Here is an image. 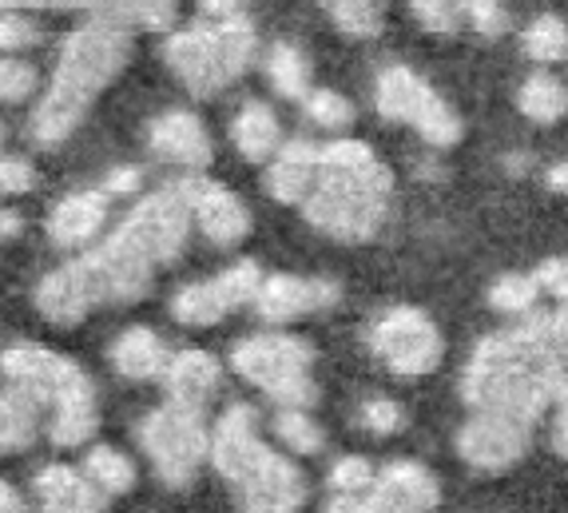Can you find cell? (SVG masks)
<instances>
[{
    "instance_id": "obj_1",
    "label": "cell",
    "mask_w": 568,
    "mask_h": 513,
    "mask_svg": "<svg viewBox=\"0 0 568 513\" xmlns=\"http://www.w3.org/2000/svg\"><path fill=\"white\" fill-rule=\"evenodd\" d=\"M191 239L187 180L152 191L123 215L100 248L48 271L32 291V303L52 326H80L95 306L135 303L148 295L155 271L171 266Z\"/></svg>"
},
{
    "instance_id": "obj_2",
    "label": "cell",
    "mask_w": 568,
    "mask_h": 513,
    "mask_svg": "<svg viewBox=\"0 0 568 513\" xmlns=\"http://www.w3.org/2000/svg\"><path fill=\"white\" fill-rule=\"evenodd\" d=\"M565 354L552 346L545 314H529L521 326L477 342L465 366L462 394L474 410L509 414L517 422H537L565 382Z\"/></svg>"
},
{
    "instance_id": "obj_3",
    "label": "cell",
    "mask_w": 568,
    "mask_h": 513,
    "mask_svg": "<svg viewBox=\"0 0 568 513\" xmlns=\"http://www.w3.org/2000/svg\"><path fill=\"white\" fill-rule=\"evenodd\" d=\"M128 57H132V29H123L108 17H95L77 32H68L52 80L32 112V140L40 148H57L68 135H77L92 104L123 72Z\"/></svg>"
},
{
    "instance_id": "obj_4",
    "label": "cell",
    "mask_w": 568,
    "mask_h": 513,
    "mask_svg": "<svg viewBox=\"0 0 568 513\" xmlns=\"http://www.w3.org/2000/svg\"><path fill=\"white\" fill-rule=\"evenodd\" d=\"M394 195V175L362 140L318 148V175L306 191L303 215L314 231L342 243H366L382 231Z\"/></svg>"
},
{
    "instance_id": "obj_5",
    "label": "cell",
    "mask_w": 568,
    "mask_h": 513,
    "mask_svg": "<svg viewBox=\"0 0 568 513\" xmlns=\"http://www.w3.org/2000/svg\"><path fill=\"white\" fill-rule=\"evenodd\" d=\"M0 379L4 386H17L37 402L52 446H88V437H95L100 430V399L80 362L37 342H17L9 351H0Z\"/></svg>"
},
{
    "instance_id": "obj_6",
    "label": "cell",
    "mask_w": 568,
    "mask_h": 513,
    "mask_svg": "<svg viewBox=\"0 0 568 513\" xmlns=\"http://www.w3.org/2000/svg\"><path fill=\"white\" fill-rule=\"evenodd\" d=\"M211 462L223 482L235 490L243 510L291 513L306 502V477L291 457L275 454L258 437V419L251 406H227V414L211 430Z\"/></svg>"
},
{
    "instance_id": "obj_7",
    "label": "cell",
    "mask_w": 568,
    "mask_h": 513,
    "mask_svg": "<svg viewBox=\"0 0 568 513\" xmlns=\"http://www.w3.org/2000/svg\"><path fill=\"white\" fill-rule=\"evenodd\" d=\"M258 57V37L251 20H211L195 29L171 32L163 44V60L195 95H215L235 84Z\"/></svg>"
},
{
    "instance_id": "obj_8",
    "label": "cell",
    "mask_w": 568,
    "mask_h": 513,
    "mask_svg": "<svg viewBox=\"0 0 568 513\" xmlns=\"http://www.w3.org/2000/svg\"><path fill=\"white\" fill-rule=\"evenodd\" d=\"M231 366L243 382L258 386L278 406H306L318 402V382H314V346L291 334H258L243 339L231 354Z\"/></svg>"
},
{
    "instance_id": "obj_9",
    "label": "cell",
    "mask_w": 568,
    "mask_h": 513,
    "mask_svg": "<svg viewBox=\"0 0 568 513\" xmlns=\"http://www.w3.org/2000/svg\"><path fill=\"white\" fill-rule=\"evenodd\" d=\"M140 446L168 490H187L200 474L203 457L211 454V430L203 422V410L183 402L152 410L140 422Z\"/></svg>"
},
{
    "instance_id": "obj_10",
    "label": "cell",
    "mask_w": 568,
    "mask_h": 513,
    "mask_svg": "<svg viewBox=\"0 0 568 513\" xmlns=\"http://www.w3.org/2000/svg\"><path fill=\"white\" fill-rule=\"evenodd\" d=\"M374 104H378V112L386 120L417 128V135L434 143V148H449V143L462 140L457 112L417 72H409L406 64L382 68L378 84H374Z\"/></svg>"
},
{
    "instance_id": "obj_11",
    "label": "cell",
    "mask_w": 568,
    "mask_h": 513,
    "mask_svg": "<svg viewBox=\"0 0 568 513\" xmlns=\"http://www.w3.org/2000/svg\"><path fill=\"white\" fill-rule=\"evenodd\" d=\"M369 351L394 379H426L442 362V331L426 311L394 306L369 331Z\"/></svg>"
},
{
    "instance_id": "obj_12",
    "label": "cell",
    "mask_w": 568,
    "mask_h": 513,
    "mask_svg": "<svg viewBox=\"0 0 568 513\" xmlns=\"http://www.w3.org/2000/svg\"><path fill=\"white\" fill-rule=\"evenodd\" d=\"M263 271L258 263L243 259V263L227 266L223 275L207 279V283H187L171 295V319L180 326H215L223 314L239 311L255 299Z\"/></svg>"
},
{
    "instance_id": "obj_13",
    "label": "cell",
    "mask_w": 568,
    "mask_h": 513,
    "mask_svg": "<svg viewBox=\"0 0 568 513\" xmlns=\"http://www.w3.org/2000/svg\"><path fill=\"white\" fill-rule=\"evenodd\" d=\"M529 422H517L509 414H493V410H474V419L457 430V454L465 466L497 474V470L517 466L529 450Z\"/></svg>"
},
{
    "instance_id": "obj_14",
    "label": "cell",
    "mask_w": 568,
    "mask_h": 513,
    "mask_svg": "<svg viewBox=\"0 0 568 513\" xmlns=\"http://www.w3.org/2000/svg\"><path fill=\"white\" fill-rule=\"evenodd\" d=\"M342 299V286L334 279H303V275H266L258 283L251 306L266 323H294L314 311H331Z\"/></svg>"
},
{
    "instance_id": "obj_15",
    "label": "cell",
    "mask_w": 568,
    "mask_h": 513,
    "mask_svg": "<svg viewBox=\"0 0 568 513\" xmlns=\"http://www.w3.org/2000/svg\"><path fill=\"white\" fill-rule=\"evenodd\" d=\"M437 502H442V485H437V477L426 466H417V462H389L386 470L374 474V485H369V494L362 497L358 510L417 513L437 510Z\"/></svg>"
},
{
    "instance_id": "obj_16",
    "label": "cell",
    "mask_w": 568,
    "mask_h": 513,
    "mask_svg": "<svg viewBox=\"0 0 568 513\" xmlns=\"http://www.w3.org/2000/svg\"><path fill=\"white\" fill-rule=\"evenodd\" d=\"M191 195V223L211 239L215 248H235L251 235V211L235 191L219 188L211 180H187Z\"/></svg>"
},
{
    "instance_id": "obj_17",
    "label": "cell",
    "mask_w": 568,
    "mask_h": 513,
    "mask_svg": "<svg viewBox=\"0 0 568 513\" xmlns=\"http://www.w3.org/2000/svg\"><path fill=\"white\" fill-rule=\"evenodd\" d=\"M108 223V191H72L48 215V239L64 251L92 248Z\"/></svg>"
},
{
    "instance_id": "obj_18",
    "label": "cell",
    "mask_w": 568,
    "mask_h": 513,
    "mask_svg": "<svg viewBox=\"0 0 568 513\" xmlns=\"http://www.w3.org/2000/svg\"><path fill=\"white\" fill-rule=\"evenodd\" d=\"M148 148L171 168H207L211 163V135L200 115L168 112L148 132Z\"/></svg>"
},
{
    "instance_id": "obj_19",
    "label": "cell",
    "mask_w": 568,
    "mask_h": 513,
    "mask_svg": "<svg viewBox=\"0 0 568 513\" xmlns=\"http://www.w3.org/2000/svg\"><path fill=\"white\" fill-rule=\"evenodd\" d=\"M40 505L52 513H100L108 510V494L80 466H44L32 482Z\"/></svg>"
},
{
    "instance_id": "obj_20",
    "label": "cell",
    "mask_w": 568,
    "mask_h": 513,
    "mask_svg": "<svg viewBox=\"0 0 568 513\" xmlns=\"http://www.w3.org/2000/svg\"><path fill=\"white\" fill-rule=\"evenodd\" d=\"M163 382H168L171 402L203 410L215 399L219 382H223V366H219V359L207 351H180V354H171L168 366H163Z\"/></svg>"
},
{
    "instance_id": "obj_21",
    "label": "cell",
    "mask_w": 568,
    "mask_h": 513,
    "mask_svg": "<svg viewBox=\"0 0 568 513\" xmlns=\"http://www.w3.org/2000/svg\"><path fill=\"white\" fill-rule=\"evenodd\" d=\"M314 175H318V148L311 140L278 143V152L271 155V171H266V191L278 203H303L306 191L314 188Z\"/></svg>"
},
{
    "instance_id": "obj_22",
    "label": "cell",
    "mask_w": 568,
    "mask_h": 513,
    "mask_svg": "<svg viewBox=\"0 0 568 513\" xmlns=\"http://www.w3.org/2000/svg\"><path fill=\"white\" fill-rule=\"evenodd\" d=\"M168 346L152 326H128L120 339L112 342V366L128 382H155L163 379L168 366Z\"/></svg>"
},
{
    "instance_id": "obj_23",
    "label": "cell",
    "mask_w": 568,
    "mask_h": 513,
    "mask_svg": "<svg viewBox=\"0 0 568 513\" xmlns=\"http://www.w3.org/2000/svg\"><path fill=\"white\" fill-rule=\"evenodd\" d=\"M231 140H235L239 155L246 163H266L278 152V143H283V124H278L275 108L263 104V100L243 104L235 115V124H231Z\"/></svg>"
},
{
    "instance_id": "obj_24",
    "label": "cell",
    "mask_w": 568,
    "mask_h": 513,
    "mask_svg": "<svg viewBox=\"0 0 568 513\" xmlns=\"http://www.w3.org/2000/svg\"><path fill=\"white\" fill-rule=\"evenodd\" d=\"M40 422H44V414L29 394H20L17 386L0 390V454L29 450L37 442Z\"/></svg>"
},
{
    "instance_id": "obj_25",
    "label": "cell",
    "mask_w": 568,
    "mask_h": 513,
    "mask_svg": "<svg viewBox=\"0 0 568 513\" xmlns=\"http://www.w3.org/2000/svg\"><path fill=\"white\" fill-rule=\"evenodd\" d=\"M517 108L529 115L532 124H560L568 115V88L565 80L549 77V72H537L521 84L517 92Z\"/></svg>"
},
{
    "instance_id": "obj_26",
    "label": "cell",
    "mask_w": 568,
    "mask_h": 513,
    "mask_svg": "<svg viewBox=\"0 0 568 513\" xmlns=\"http://www.w3.org/2000/svg\"><path fill=\"white\" fill-rule=\"evenodd\" d=\"M84 470L88 477H92L100 490H104L108 497H120V494H132L135 490V462L123 450H115V446H92L88 450V457H84Z\"/></svg>"
},
{
    "instance_id": "obj_27",
    "label": "cell",
    "mask_w": 568,
    "mask_h": 513,
    "mask_svg": "<svg viewBox=\"0 0 568 513\" xmlns=\"http://www.w3.org/2000/svg\"><path fill=\"white\" fill-rule=\"evenodd\" d=\"M266 77H271L278 95H286V100H306V92H311V60L294 44H275L266 52Z\"/></svg>"
},
{
    "instance_id": "obj_28",
    "label": "cell",
    "mask_w": 568,
    "mask_h": 513,
    "mask_svg": "<svg viewBox=\"0 0 568 513\" xmlns=\"http://www.w3.org/2000/svg\"><path fill=\"white\" fill-rule=\"evenodd\" d=\"M180 0H95L100 17L115 20L123 29H168L175 20Z\"/></svg>"
},
{
    "instance_id": "obj_29",
    "label": "cell",
    "mask_w": 568,
    "mask_h": 513,
    "mask_svg": "<svg viewBox=\"0 0 568 513\" xmlns=\"http://www.w3.org/2000/svg\"><path fill=\"white\" fill-rule=\"evenodd\" d=\"M374 474L378 470L369 466L366 457H342V462H334L331 470V510H358L362 497L369 494V485H374Z\"/></svg>"
},
{
    "instance_id": "obj_30",
    "label": "cell",
    "mask_w": 568,
    "mask_h": 513,
    "mask_svg": "<svg viewBox=\"0 0 568 513\" xmlns=\"http://www.w3.org/2000/svg\"><path fill=\"white\" fill-rule=\"evenodd\" d=\"M275 434L283 437V446L294 450V454H318L326 446L323 426L314 422V414L306 406H283L275 414Z\"/></svg>"
},
{
    "instance_id": "obj_31",
    "label": "cell",
    "mask_w": 568,
    "mask_h": 513,
    "mask_svg": "<svg viewBox=\"0 0 568 513\" xmlns=\"http://www.w3.org/2000/svg\"><path fill=\"white\" fill-rule=\"evenodd\" d=\"M331 20L338 24V32L354 40H374L382 32V4L378 0H318Z\"/></svg>"
},
{
    "instance_id": "obj_32",
    "label": "cell",
    "mask_w": 568,
    "mask_h": 513,
    "mask_svg": "<svg viewBox=\"0 0 568 513\" xmlns=\"http://www.w3.org/2000/svg\"><path fill=\"white\" fill-rule=\"evenodd\" d=\"M525 52L537 64H560V60H568V24L560 17H537L525 29Z\"/></svg>"
},
{
    "instance_id": "obj_33",
    "label": "cell",
    "mask_w": 568,
    "mask_h": 513,
    "mask_svg": "<svg viewBox=\"0 0 568 513\" xmlns=\"http://www.w3.org/2000/svg\"><path fill=\"white\" fill-rule=\"evenodd\" d=\"M537 299H540L537 275H501L489 291L493 311L501 314H529L537 306Z\"/></svg>"
},
{
    "instance_id": "obj_34",
    "label": "cell",
    "mask_w": 568,
    "mask_h": 513,
    "mask_svg": "<svg viewBox=\"0 0 568 513\" xmlns=\"http://www.w3.org/2000/svg\"><path fill=\"white\" fill-rule=\"evenodd\" d=\"M40 88L37 68L20 52H0V100L4 104H24L32 92Z\"/></svg>"
},
{
    "instance_id": "obj_35",
    "label": "cell",
    "mask_w": 568,
    "mask_h": 513,
    "mask_svg": "<svg viewBox=\"0 0 568 513\" xmlns=\"http://www.w3.org/2000/svg\"><path fill=\"white\" fill-rule=\"evenodd\" d=\"M306 115L318 128L342 132L346 124H354V104L342 92H334V88H314V92H306Z\"/></svg>"
},
{
    "instance_id": "obj_36",
    "label": "cell",
    "mask_w": 568,
    "mask_h": 513,
    "mask_svg": "<svg viewBox=\"0 0 568 513\" xmlns=\"http://www.w3.org/2000/svg\"><path fill=\"white\" fill-rule=\"evenodd\" d=\"M40 44V29L29 12L0 9V52H29Z\"/></svg>"
},
{
    "instance_id": "obj_37",
    "label": "cell",
    "mask_w": 568,
    "mask_h": 513,
    "mask_svg": "<svg viewBox=\"0 0 568 513\" xmlns=\"http://www.w3.org/2000/svg\"><path fill=\"white\" fill-rule=\"evenodd\" d=\"M409 9L429 32H454L462 24V0H409Z\"/></svg>"
},
{
    "instance_id": "obj_38",
    "label": "cell",
    "mask_w": 568,
    "mask_h": 513,
    "mask_svg": "<svg viewBox=\"0 0 568 513\" xmlns=\"http://www.w3.org/2000/svg\"><path fill=\"white\" fill-rule=\"evenodd\" d=\"M358 422H362V430H369V434H394V430L406 426V414H402L398 402L369 399L366 406L358 410Z\"/></svg>"
},
{
    "instance_id": "obj_39",
    "label": "cell",
    "mask_w": 568,
    "mask_h": 513,
    "mask_svg": "<svg viewBox=\"0 0 568 513\" xmlns=\"http://www.w3.org/2000/svg\"><path fill=\"white\" fill-rule=\"evenodd\" d=\"M462 17L474 20V29L485 37H501L509 17H505L501 0H462Z\"/></svg>"
},
{
    "instance_id": "obj_40",
    "label": "cell",
    "mask_w": 568,
    "mask_h": 513,
    "mask_svg": "<svg viewBox=\"0 0 568 513\" xmlns=\"http://www.w3.org/2000/svg\"><path fill=\"white\" fill-rule=\"evenodd\" d=\"M37 183V168L24 155H0V195H24Z\"/></svg>"
},
{
    "instance_id": "obj_41",
    "label": "cell",
    "mask_w": 568,
    "mask_h": 513,
    "mask_svg": "<svg viewBox=\"0 0 568 513\" xmlns=\"http://www.w3.org/2000/svg\"><path fill=\"white\" fill-rule=\"evenodd\" d=\"M540 295H552L560 306H568V259H549L537 271Z\"/></svg>"
},
{
    "instance_id": "obj_42",
    "label": "cell",
    "mask_w": 568,
    "mask_h": 513,
    "mask_svg": "<svg viewBox=\"0 0 568 513\" xmlns=\"http://www.w3.org/2000/svg\"><path fill=\"white\" fill-rule=\"evenodd\" d=\"M0 9H17V12H77V9H95V0H0Z\"/></svg>"
},
{
    "instance_id": "obj_43",
    "label": "cell",
    "mask_w": 568,
    "mask_h": 513,
    "mask_svg": "<svg viewBox=\"0 0 568 513\" xmlns=\"http://www.w3.org/2000/svg\"><path fill=\"white\" fill-rule=\"evenodd\" d=\"M140 168H115L108 171V180H104V191L108 195H132V191H140Z\"/></svg>"
},
{
    "instance_id": "obj_44",
    "label": "cell",
    "mask_w": 568,
    "mask_h": 513,
    "mask_svg": "<svg viewBox=\"0 0 568 513\" xmlns=\"http://www.w3.org/2000/svg\"><path fill=\"white\" fill-rule=\"evenodd\" d=\"M203 20H235L246 17V0H200Z\"/></svg>"
},
{
    "instance_id": "obj_45",
    "label": "cell",
    "mask_w": 568,
    "mask_h": 513,
    "mask_svg": "<svg viewBox=\"0 0 568 513\" xmlns=\"http://www.w3.org/2000/svg\"><path fill=\"white\" fill-rule=\"evenodd\" d=\"M552 406H557V426H552V434H557V450L568 457V379L560 382L557 399H552Z\"/></svg>"
},
{
    "instance_id": "obj_46",
    "label": "cell",
    "mask_w": 568,
    "mask_h": 513,
    "mask_svg": "<svg viewBox=\"0 0 568 513\" xmlns=\"http://www.w3.org/2000/svg\"><path fill=\"white\" fill-rule=\"evenodd\" d=\"M17 510H24V497H20L17 490L0 477V513H17Z\"/></svg>"
},
{
    "instance_id": "obj_47",
    "label": "cell",
    "mask_w": 568,
    "mask_h": 513,
    "mask_svg": "<svg viewBox=\"0 0 568 513\" xmlns=\"http://www.w3.org/2000/svg\"><path fill=\"white\" fill-rule=\"evenodd\" d=\"M549 188L560 191V195H568V163H557V168L549 171Z\"/></svg>"
},
{
    "instance_id": "obj_48",
    "label": "cell",
    "mask_w": 568,
    "mask_h": 513,
    "mask_svg": "<svg viewBox=\"0 0 568 513\" xmlns=\"http://www.w3.org/2000/svg\"><path fill=\"white\" fill-rule=\"evenodd\" d=\"M0 235H4V239L20 235V215H17V211H0Z\"/></svg>"
},
{
    "instance_id": "obj_49",
    "label": "cell",
    "mask_w": 568,
    "mask_h": 513,
    "mask_svg": "<svg viewBox=\"0 0 568 513\" xmlns=\"http://www.w3.org/2000/svg\"><path fill=\"white\" fill-rule=\"evenodd\" d=\"M4 135H9V132H4V124H0V148H4Z\"/></svg>"
}]
</instances>
